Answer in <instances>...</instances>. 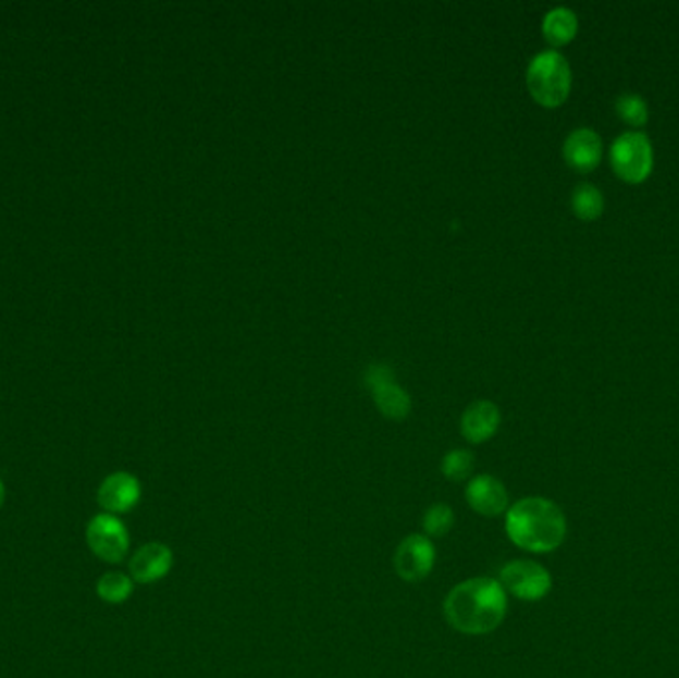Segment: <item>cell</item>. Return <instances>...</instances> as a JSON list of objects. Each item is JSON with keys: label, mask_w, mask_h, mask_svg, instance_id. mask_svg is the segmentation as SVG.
<instances>
[{"label": "cell", "mask_w": 679, "mask_h": 678, "mask_svg": "<svg viewBox=\"0 0 679 678\" xmlns=\"http://www.w3.org/2000/svg\"><path fill=\"white\" fill-rule=\"evenodd\" d=\"M453 521H455V516H453L452 507L447 504H433L423 514V531L430 538H443L445 533H449Z\"/></svg>", "instance_id": "d6986e66"}, {"label": "cell", "mask_w": 679, "mask_h": 678, "mask_svg": "<svg viewBox=\"0 0 679 678\" xmlns=\"http://www.w3.org/2000/svg\"><path fill=\"white\" fill-rule=\"evenodd\" d=\"M614 110L626 126L644 127L650 120V110L640 94L626 93L618 96Z\"/></svg>", "instance_id": "e0dca14e"}, {"label": "cell", "mask_w": 679, "mask_h": 678, "mask_svg": "<svg viewBox=\"0 0 679 678\" xmlns=\"http://www.w3.org/2000/svg\"><path fill=\"white\" fill-rule=\"evenodd\" d=\"M96 593L106 603L120 605V603H125L127 599L132 597L134 579L129 575L120 574V571H110V574L102 575L98 579Z\"/></svg>", "instance_id": "2e32d148"}, {"label": "cell", "mask_w": 679, "mask_h": 678, "mask_svg": "<svg viewBox=\"0 0 679 678\" xmlns=\"http://www.w3.org/2000/svg\"><path fill=\"white\" fill-rule=\"evenodd\" d=\"M604 196L596 185L580 184L575 187L570 197L572 213L582 221H596L604 213Z\"/></svg>", "instance_id": "9a60e30c"}, {"label": "cell", "mask_w": 679, "mask_h": 678, "mask_svg": "<svg viewBox=\"0 0 679 678\" xmlns=\"http://www.w3.org/2000/svg\"><path fill=\"white\" fill-rule=\"evenodd\" d=\"M610 165L626 184L640 185L654 172V146L644 132H624L612 141Z\"/></svg>", "instance_id": "277c9868"}, {"label": "cell", "mask_w": 679, "mask_h": 678, "mask_svg": "<svg viewBox=\"0 0 679 678\" xmlns=\"http://www.w3.org/2000/svg\"><path fill=\"white\" fill-rule=\"evenodd\" d=\"M366 386L374 394L375 404L385 418L404 420L411 410L408 392L397 386L394 370L387 365H372L366 370Z\"/></svg>", "instance_id": "52a82bcc"}, {"label": "cell", "mask_w": 679, "mask_h": 678, "mask_svg": "<svg viewBox=\"0 0 679 678\" xmlns=\"http://www.w3.org/2000/svg\"><path fill=\"white\" fill-rule=\"evenodd\" d=\"M473 468H476V458L467 449L447 452L442 461L443 476L452 482H464L471 476Z\"/></svg>", "instance_id": "ac0fdd59"}, {"label": "cell", "mask_w": 679, "mask_h": 678, "mask_svg": "<svg viewBox=\"0 0 679 678\" xmlns=\"http://www.w3.org/2000/svg\"><path fill=\"white\" fill-rule=\"evenodd\" d=\"M505 531L519 550L555 552L566 538L565 511L548 497H522L507 509Z\"/></svg>", "instance_id": "7a4b0ae2"}, {"label": "cell", "mask_w": 679, "mask_h": 678, "mask_svg": "<svg viewBox=\"0 0 679 678\" xmlns=\"http://www.w3.org/2000/svg\"><path fill=\"white\" fill-rule=\"evenodd\" d=\"M527 88L532 100L543 108L565 104L572 90V70L568 60L556 50L536 54L527 69Z\"/></svg>", "instance_id": "3957f363"}, {"label": "cell", "mask_w": 679, "mask_h": 678, "mask_svg": "<svg viewBox=\"0 0 679 678\" xmlns=\"http://www.w3.org/2000/svg\"><path fill=\"white\" fill-rule=\"evenodd\" d=\"M4 485H2V482H0V507H2V504H4Z\"/></svg>", "instance_id": "ffe728a7"}, {"label": "cell", "mask_w": 679, "mask_h": 678, "mask_svg": "<svg viewBox=\"0 0 679 678\" xmlns=\"http://www.w3.org/2000/svg\"><path fill=\"white\" fill-rule=\"evenodd\" d=\"M507 607V591L498 579L473 577L453 587L443 603V613L455 631L487 634L505 621Z\"/></svg>", "instance_id": "6da1fadb"}, {"label": "cell", "mask_w": 679, "mask_h": 678, "mask_svg": "<svg viewBox=\"0 0 679 678\" xmlns=\"http://www.w3.org/2000/svg\"><path fill=\"white\" fill-rule=\"evenodd\" d=\"M498 424H501V412L497 406L489 400H479L465 410L464 418H461V434L471 444H483L495 436Z\"/></svg>", "instance_id": "4fadbf2b"}, {"label": "cell", "mask_w": 679, "mask_h": 678, "mask_svg": "<svg viewBox=\"0 0 679 678\" xmlns=\"http://www.w3.org/2000/svg\"><path fill=\"white\" fill-rule=\"evenodd\" d=\"M498 583L513 597L534 603V601H541L551 593L553 575L536 562L515 559L501 569Z\"/></svg>", "instance_id": "5b68a950"}, {"label": "cell", "mask_w": 679, "mask_h": 678, "mask_svg": "<svg viewBox=\"0 0 679 678\" xmlns=\"http://www.w3.org/2000/svg\"><path fill=\"white\" fill-rule=\"evenodd\" d=\"M602 153L604 146L601 134L592 127H578L570 132L563 146L566 165L578 173L594 172L601 165Z\"/></svg>", "instance_id": "8fae6325"}, {"label": "cell", "mask_w": 679, "mask_h": 678, "mask_svg": "<svg viewBox=\"0 0 679 678\" xmlns=\"http://www.w3.org/2000/svg\"><path fill=\"white\" fill-rule=\"evenodd\" d=\"M465 500L483 518H498L509 509V492L493 476H477L465 488Z\"/></svg>", "instance_id": "9c48e42d"}, {"label": "cell", "mask_w": 679, "mask_h": 678, "mask_svg": "<svg viewBox=\"0 0 679 678\" xmlns=\"http://www.w3.org/2000/svg\"><path fill=\"white\" fill-rule=\"evenodd\" d=\"M88 547L106 564H120L129 550V535L124 521L112 514H98L86 529Z\"/></svg>", "instance_id": "8992f818"}, {"label": "cell", "mask_w": 679, "mask_h": 678, "mask_svg": "<svg viewBox=\"0 0 679 678\" xmlns=\"http://www.w3.org/2000/svg\"><path fill=\"white\" fill-rule=\"evenodd\" d=\"M173 567V552L165 543H146L129 559V577L137 583H158Z\"/></svg>", "instance_id": "7c38bea8"}, {"label": "cell", "mask_w": 679, "mask_h": 678, "mask_svg": "<svg viewBox=\"0 0 679 678\" xmlns=\"http://www.w3.org/2000/svg\"><path fill=\"white\" fill-rule=\"evenodd\" d=\"M435 564V550L428 535L413 533L397 545L394 555L396 571L404 581L418 583L431 574Z\"/></svg>", "instance_id": "ba28073f"}, {"label": "cell", "mask_w": 679, "mask_h": 678, "mask_svg": "<svg viewBox=\"0 0 679 678\" xmlns=\"http://www.w3.org/2000/svg\"><path fill=\"white\" fill-rule=\"evenodd\" d=\"M578 35L577 12L558 7L546 12L543 19L544 40L553 48H563L570 45Z\"/></svg>", "instance_id": "5bb4252c"}, {"label": "cell", "mask_w": 679, "mask_h": 678, "mask_svg": "<svg viewBox=\"0 0 679 678\" xmlns=\"http://www.w3.org/2000/svg\"><path fill=\"white\" fill-rule=\"evenodd\" d=\"M141 483L129 471H115L103 480L98 490V504L106 514H127L139 504Z\"/></svg>", "instance_id": "30bf717a"}]
</instances>
